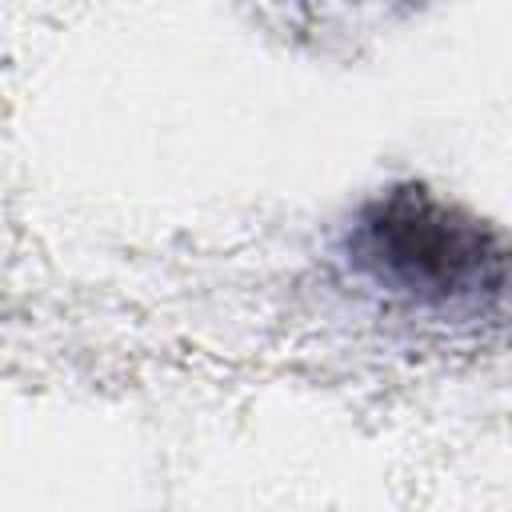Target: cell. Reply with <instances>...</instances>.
Instances as JSON below:
<instances>
[{"mask_svg": "<svg viewBox=\"0 0 512 512\" xmlns=\"http://www.w3.org/2000/svg\"><path fill=\"white\" fill-rule=\"evenodd\" d=\"M348 268L428 312H484L512 296V240L424 184L372 196L344 232Z\"/></svg>", "mask_w": 512, "mask_h": 512, "instance_id": "obj_1", "label": "cell"}]
</instances>
